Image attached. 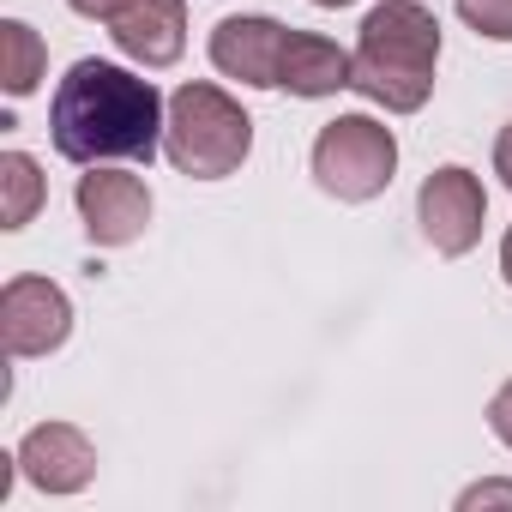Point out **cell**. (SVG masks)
Instances as JSON below:
<instances>
[{
  "label": "cell",
  "mask_w": 512,
  "mask_h": 512,
  "mask_svg": "<svg viewBox=\"0 0 512 512\" xmlns=\"http://www.w3.org/2000/svg\"><path fill=\"white\" fill-rule=\"evenodd\" d=\"M169 127V103L151 79L115 61H73L49 97V139L67 163H151Z\"/></svg>",
  "instance_id": "cell-1"
},
{
  "label": "cell",
  "mask_w": 512,
  "mask_h": 512,
  "mask_svg": "<svg viewBox=\"0 0 512 512\" xmlns=\"http://www.w3.org/2000/svg\"><path fill=\"white\" fill-rule=\"evenodd\" d=\"M434 61H440V19L422 0H380L356 37L350 91H362L386 115H416L434 97Z\"/></svg>",
  "instance_id": "cell-2"
},
{
  "label": "cell",
  "mask_w": 512,
  "mask_h": 512,
  "mask_svg": "<svg viewBox=\"0 0 512 512\" xmlns=\"http://www.w3.org/2000/svg\"><path fill=\"white\" fill-rule=\"evenodd\" d=\"M253 151V121L247 109L223 91V85H205V79H187L175 97H169V127H163V157L193 175V181H223L247 163Z\"/></svg>",
  "instance_id": "cell-3"
},
{
  "label": "cell",
  "mask_w": 512,
  "mask_h": 512,
  "mask_svg": "<svg viewBox=\"0 0 512 512\" xmlns=\"http://www.w3.org/2000/svg\"><path fill=\"white\" fill-rule=\"evenodd\" d=\"M392 169H398V139L374 115H338L314 139V181L344 205L380 199L392 187Z\"/></svg>",
  "instance_id": "cell-4"
},
{
  "label": "cell",
  "mask_w": 512,
  "mask_h": 512,
  "mask_svg": "<svg viewBox=\"0 0 512 512\" xmlns=\"http://www.w3.org/2000/svg\"><path fill=\"white\" fill-rule=\"evenodd\" d=\"M67 332H73V302H67L61 284H49V278H13L7 290H0V344H7L13 362L61 350Z\"/></svg>",
  "instance_id": "cell-5"
},
{
  "label": "cell",
  "mask_w": 512,
  "mask_h": 512,
  "mask_svg": "<svg viewBox=\"0 0 512 512\" xmlns=\"http://www.w3.org/2000/svg\"><path fill=\"white\" fill-rule=\"evenodd\" d=\"M416 217H422V235L434 241V253H446V260H458V253H470L482 241V217H488V193H482V175L446 163L422 181L416 193Z\"/></svg>",
  "instance_id": "cell-6"
},
{
  "label": "cell",
  "mask_w": 512,
  "mask_h": 512,
  "mask_svg": "<svg viewBox=\"0 0 512 512\" xmlns=\"http://www.w3.org/2000/svg\"><path fill=\"white\" fill-rule=\"evenodd\" d=\"M73 199H79L91 247H127L151 223V187L139 175H127V169H109V163H97L91 175H79Z\"/></svg>",
  "instance_id": "cell-7"
},
{
  "label": "cell",
  "mask_w": 512,
  "mask_h": 512,
  "mask_svg": "<svg viewBox=\"0 0 512 512\" xmlns=\"http://www.w3.org/2000/svg\"><path fill=\"white\" fill-rule=\"evenodd\" d=\"M284 43H290V31L278 19H266V13H235V19H217V31H211V67L223 79L253 85V91H278Z\"/></svg>",
  "instance_id": "cell-8"
},
{
  "label": "cell",
  "mask_w": 512,
  "mask_h": 512,
  "mask_svg": "<svg viewBox=\"0 0 512 512\" xmlns=\"http://www.w3.org/2000/svg\"><path fill=\"white\" fill-rule=\"evenodd\" d=\"M19 470L43 494H79L97 476V446L73 422H43V428H31L19 440Z\"/></svg>",
  "instance_id": "cell-9"
},
{
  "label": "cell",
  "mask_w": 512,
  "mask_h": 512,
  "mask_svg": "<svg viewBox=\"0 0 512 512\" xmlns=\"http://www.w3.org/2000/svg\"><path fill=\"white\" fill-rule=\"evenodd\" d=\"M109 37L133 67H175L187 49V0H127L109 19Z\"/></svg>",
  "instance_id": "cell-10"
},
{
  "label": "cell",
  "mask_w": 512,
  "mask_h": 512,
  "mask_svg": "<svg viewBox=\"0 0 512 512\" xmlns=\"http://www.w3.org/2000/svg\"><path fill=\"white\" fill-rule=\"evenodd\" d=\"M350 79H356V55L350 49H338L332 37H314V31H290L284 67H278V91H290L302 103H320V97L350 91Z\"/></svg>",
  "instance_id": "cell-11"
},
{
  "label": "cell",
  "mask_w": 512,
  "mask_h": 512,
  "mask_svg": "<svg viewBox=\"0 0 512 512\" xmlns=\"http://www.w3.org/2000/svg\"><path fill=\"white\" fill-rule=\"evenodd\" d=\"M43 169L31 151H7L0 157V229H25L43 205Z\"/></svg>",
  "instance_id": "cell-12"
},
{
  "label": "cell",
  "mask_w": 512,
  "mask_h": 512,
  "mask_svg": "<svg viewBox=\"0 0 512 512\" xmlns=\"http://www.w3.org/2000/svg\"><path fill=\"white\" fill-rule=\"evenodd\" d=\"M0 49H7V67H0V85H7V97H31L49 73V49L43 37L25 25V19H7L0 25Z\"/></svg>",
  "instance_id": "cell-13"
},
{
  "label": "cell",
  "mask_w": 512,
  "mask_h": 512,
  "mask_svg": "<svg viewBox=\"0 0 512 512\" xmlns=\"http://www.w3.org/2000/svg\"><path fill=\"white\" fill-rule=\"evenodd\" d=\"M458 19L488 43H512V0H458Z\"/></svg>",
  "instance_id": "cell-14"
},
{
  "label": "cell",
  "mask_w": 512,
  "mask_h": 512,
  "mask_svg": "<svg viewBox=\"0 0 512 512\" xmlns=\"http://www.w3.org/2000/svg\"><path fill=\"white\" fill-rule=\"evenodd\" d=\"M458 506H464V512H470V506H512V482H476V488H464Z\"/></svg>",
  "instance_id": "cell-15"
},
{
  "label": "cell",
  "mask_w": 512,
  "mask_h": 512,
  "mask_svg": "<svg viewBox=\"0 0 512 512\" xmlns=\"http://www.w3.org/2000/svg\"><path fill=\"white\" fill-rule=\"evenodd\" d=\"M488 428H494V434H500V440L512 446V380H506V386H500V392L488 398Z\"/></svg>",
  "instance_id": "cell-16"
},
{
  "label": "cell",
  "mask_w": 512,
  "mask_h": 512,
  "mask_svg": "<svg viewBox=\"0 0 512 512\" xmlns=\"http://www.w3.org/2000/svg\"><path fill=\"white\" fill-rule=\"evenodd\" d=\"M494 175H500V181L512 187V121H506V127L494 133Z\"/></svg>",
  "instance_id": "cell-17"
},
{
  "label": "cell",
  "mask_w": 512,
  "mask_h": 512,
  "mask_svg": "<svg viewBox=\"0 0 512 512\" xmlns=\"http://www.w3.org/2000/svg\"><path fill=\"white\" fill-rule=\"evenodd\" d=\"M67 7H73L79 19H103V25H109V19L127 7V0H67Z\"/></svg>",
  "instance_id": "cell-18"
},
{
  "label": "cell",
  "mask_w": 512,
  "mask_h": 512,
  "mask_svg": "<svg viewBox=\"0 0 512 512\" xmlns=\"http://www.w3.org/2000/svg\"><path fill=\"white\" fill-rule=\"evenodd\" d=\"M500 278H506V284H512V229H506V235H500Z\"/></svg>",
  "instance_id": "cell-19"
},
{
  "label": "cell",
  "mask_w": 512,
  "mask_h": 512,
  "mask_svg": "<svg viewBox=\"0 0 512 512\" xmlns=\"http://www.w3.org/2000/svg\"><path fill=\"white\" fill-rule=\"evenodd\" d=\"M314 7H356V0H314Z\"/></svg>",
  "instance_id": "cell-20"
}]
</instances>
